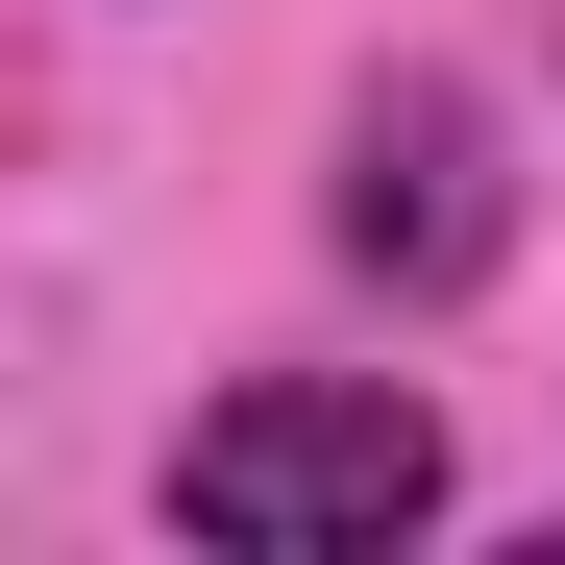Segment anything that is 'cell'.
<instances>
[{
    "instance_id": "6da1fadb",
    "label": "cell",
    "mask_w": 565,
    "mask_h": 565,
    "mask_svg": "<svg viewBox=\"0 0 565 565\" xmlns=\"http://www.w3.org/2000/svg\"><path fill=\"white\" fill-rule=\"evenodd\" d=\"M443 516V418L418 394H344V369H270L172 443V541L198 565H394Z\"/></svg>"
},
{
    "instance_id": "7a4b0ae2",
    "label": "cell",
    "mask_w": 565,
    "mask_h": 565,
    "mask_svg": "<svg viewBox=\"0 0 565 565\" xmlns=\"http://www.w3.org/2000/svg\"><path fill=\"white\" fill-rule=\"evenodd\" d=\"M492 246H516L492 99H467V74H394V99L344 124V270H394V296H492Z\"/></svg>"
}]
</instances>
